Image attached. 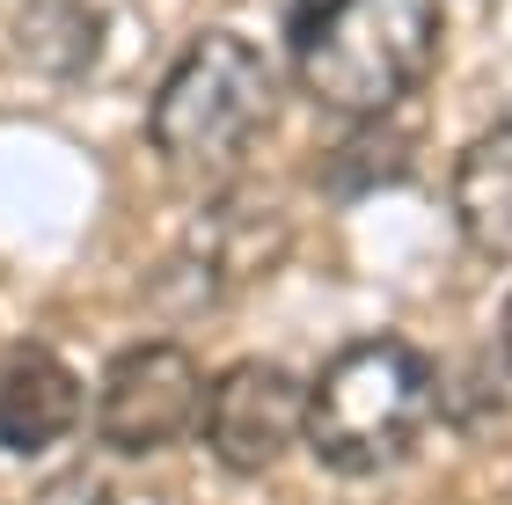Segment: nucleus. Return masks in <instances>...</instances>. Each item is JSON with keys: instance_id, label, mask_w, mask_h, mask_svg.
<instances>
[{"instance_id": "nucleus-9", "label": "nucleus", "mask_w": 512, "mask_h": 505, "mask_svg": "<svg viewBox=\"0 0 512 505\" xmlns=\"http://www.w3.org/2000/svg\"><path fill=\"white\" fill-rule=\"evenodd\" d=\"M15 52L44 81H81L103 52V15L88 0H22L15 15Z\"/></svg>"}, {"instance_id": "nucleus-11", "label": "nucleus", "mask_w": 512, "mask_h": 505, "mask_svg": "<svg viewBox=\"0 0 512 505\" xmlns=\"http://www.w3.org/2000/svg\"><path fill=\"white\" fill-rule=\"evenodd\" d=\"M505 359H512V308H505Z\"/></svg>"}, {"instance_id": "nucleus-8", "label": "nucleus", "mask_w": 512, "mask_h": 505, "mask_svg": "<svg viewBox=\"0 0 512 505\" xmlns=\"http://www.w3.org/2000/svg\"><path fill=\"white\" fill-rule=\"evenodd\" d=\"M454 220L469 235V249L512 264V125L483 132L454 162Z\"/></svg>"}, {"instance_id": "nucleus-5", "label": "nucleus", "mask_w": 512, "mask_h": 505, "mask_svg": "<svg viewBox=\"0 0 512 505\" xmlns=\"http://www.w3.org/2000/svg\"><path fill=\"white\" fill-rule=\"evenodd\" d=\"M300 418H308V381H293L278 359H242L220 381H205L198 440L213 447L220 469L271 476L300 447Z\"/></svg>"}, {"instance_id": "nucleus-4", "label": "nucleus", "mask_w": 512, "mask_h": 505, "mask_svg": "<svg viewBox=\"0 0 512 505\" xmlns=\"http://www.w3.org/2000/svg\"><path fill=\"white\" fill-rule=\"evenodd\" d=\"M198 410H205V374L176 337L125 344V352L103 366L96 432H103L110 454H132V462L139 454H169L198 432Z\"/></svg>"}, {"instance_id": "nucleus-3", "label": "nucleus", "mask_w": 512, "mask_h": 505, "mask_svg": "<svg viewBox=\"0 0 512 505\" xmlns=\"http://www.w3.org/2000/svg\"><path fill=\"white\" fill-rule=\"evenodd\" d=\"M278 118V74L235 30H205L183 44V59L161 74L147 140L161 162L191 176H227Z\"/></svg>"}, {"instance_id": "nucleus-2", "label": "nucleus", "mask_w": 512, "mask_h": 505, "mask_svg": "<svg viewBox=\"0 0 512 505\" xmlns=\"http://www.w3.org/2000/svg\"><path fill=\"white\" fill-rule=\"evenodd\" d=\"M439 418V366L410 337H359L308 381L300 447L337 476L403 469Z\"/></svg>"}, {"instance_id": "nucleus-10", "label": "nucleus", "mask_w": 512, "mask_h": 505, "mask_svg": "<svg viewBox=\"0 0 512 505\" xmlns=\"http://www.w3.org/2000/svg\"><path fill=\"white\" fill-rule=\"evenodd\" d=\"M410 169V147L395 140V132L381 118H359V132L344 140L330 162H322V176H330V191L337 198H366V191H388L395 176Z\"/></svg>"}, {"instance_id": "nucleus-6", "label": "nucleus", "mask_w": 512, "mask_h": 505, "mask_svg": "<svg viewBox=\"0 0 512 505\" xmlns=\"http://www.w3.org/2000/svg\"><path fill=\"white\" fill-rule=\"evenodd\" d=\"M278 242H286V220H278V205L256 198V191H235V198H220L213 213L191 227V242L176 249L169 271H176L183 301L213 308L220 293H235V286L256 279V271H271Z\"/></svg>"}, {"instance_id": "nucleus-1", "label": "nucleus", "mask_w": 512, "mask_h": 505, "mask_svg": "<svg viewBox=\"0 0 512 505\" xmlns=\"http://www.w3.org/2000/svg\"><path fill=\"white\" fill-rule=\"evenodd\" d=\"M293 81L330 118H388L439 66V0H322L286 15Z\"/></svg>"}, {"instance_id": "nucleus-7", "label": "nucleus", "mask_w": 512, "mask_h": 505, "mask_svg": "<svg viewBox=\"0 0 512 505\" xmlns=\"http://www.w3.org/2000/svg\"><path fill=\"white\" fill-rule=\"evenodd\" d=\"M81 425V374L52 344H8L0 352V454H52Z\"/></svg>"}]
</instances>
